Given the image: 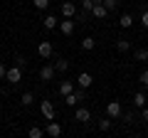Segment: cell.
<instances>
[{
  "instance_id": "obj_1",
  "label": "cell",
  "mask_w": 148,
  "mask_h": 138,
  "mask_svg": "<svg viewBox=\"0 0 148 138\" xmlns=\"http://www.w3.org/2000/svg\"><path fill=\"white\" fill-rule=\"evenodd\" d=\"M84 91L86 89H74L72 94L64 96V104H67V106H79V101H84Z\"/></svg>"
},
{
  "instance_id": "obj_2",
  "label": "cell",
  "mask_w": 148,
  "mask_h": 138,
  "mask_svg": "<svg viewBox=\"0 0 148 138\" xmlns=\"http://www.w3.org/2000/svg\"><path fill=\"white\" fill-rule=\"evenodd\" d=\"M37 54H40V57H42L45 62H47V59L54 54V47H52V42H47V40H45V42H40V44H37Z\"/></svg>"
},
{
  "instance_id": "obj_3",
  "label": "cell",
  "mask_w": 148,
  "mask_h": 138,
  "mask_svg": "<svg viewBox=\"0 0 148 138\" xmlns=\"http://www.w3.org/2000/svg\"><path fill=\"white\" fill-rule=\"evenodd\" d=\"M74 27H77V22H74V17H64V20L59 22V32H62L64 37H69V35H74Z\"/></svg>"
},
{
  "instance_id": "obj_4",
  "label": "cell",
  "mask_w": 148,
  "mask_h": 138,
  "mask_svg": "<svg viewBox=\"0 0 148 138\" xmlns=\"http://www.w3.org/2000/svg\"><path fill=\"white\" fill-rule=\"evenodd\" d=\"M5 79L10 81V84H17V81H22V67H10L8 69V74H5Z\"/></svg>"
},
{
  "instance_id": "obj_5",
  "label": "cell",
  "mask_w": 148,
  "mask_h": 138,
  "mask_svg": "<svg viewBox=\"0 0 148 138\" xmlns=\"http://www.w3.org/2000/svg\"><path fill=\"white\" fill-rule=\"evenodd\" d=\"M121 113H123V109H121L119 101H109V104H106V116L109 118H119Z\"/></svg>"
},
{
  "instance_id": "obj_6",
  "label": "cell",
  "mask_w": 148,
  "mask_h": 138,
  "mask_svg": "<svg viewBox=\"0 0 148 138\" xmlns=\"http://www.w3.org/2000/svg\"><path fill=\"white\" fill-rule=\"evenodd\" d=\"M54 74H57V69H54V64H45L42 69H40V79L42 81H52Z\"/></svg>"
},
{
  "instance_id": "obj_7",
  "label": "cell",
  "mask_w": 148,
  "mask_h": 138,
  "mask_svg": "<svg viewBox=\"0 0 148 138\" xmlns=\"http://www.w3.org/2000/svg\"><path fill=\"white\" fill-rule=\"evenodd\" d=\"M91 84H94V77H91L89 72H82V74L77 77V86H79V89H89Z\"/></svg>"
},
{
  "instance_id": "obj_8",
  "label": "cell",
  "mask_w": 148,
  "mask_h": 138,
  "mask_svg": "<svg viewBox=\"0 0 148 138\" xmlns=\"http://www.w3.org/2000/svg\"><path fill=\"white\" fill-rule=\"evenodd\" d=\"M40 113H42L47 121H54V106H52V101H42V104H40Z\"/></svg>"
},
{
  "instance_id": "obj_9",
  "label": "cell",
  "mask_w": 148,
  "mask_h": 138,
  "mask_svg": "<svg viewBox=\"0 0 148 138\" xmlns=\"http://www.w3.org/2000/svg\"><path fill=\"white\" fill-rule=\"evenodd\" d=\"M91 15H94L96 20H106V17H109V10H106V5H104V3H96V5H94V10H91Z\"/></svg>"
},
{
  "instance_id": "obj_10",
  "label": "cell",
  "mask_w": 148,
  "mask_h": 138,
  "mask_svg": "<svg viewBox=\"0 0 148 138\" xmlns=\"http://www.w3.org/2000/svg\"><path fill=\"white\" fill-rule=\"evenodd\" d=\"M74 118H77L79 123H86V121H91V111H89V109H84V106H79L77 111H74Z\"/></svg>"
},
{
  "instance_id": "obj_11",
  "label": "cell",
  "mask_w": 148,
  "mask_h": 138,
  "mask_svg": "<svg viewBox=\"0 0 148 138\" xmlns=\"http://www.w3.org/2000/svg\"><path fill=\"white\" fill-rule=\"evenodd\" d=\"M45 133H47V136H52V138H59V136H62V126H59L57 121H49L47 128H45Z\"/></svg>"
},
{
  "instance_id": "obj_12",
  "label": "cell",
  "mask_w": 148,
  "mask_h": 138,
  "mask_svg": "<svg viewBox=\"0 0 148 138\" xmlns=\"http://www.w3.org/2000/svg\"><path fill=\"white\" fill-rule=\"evenodd\" d=\"M62 17H77V5L74 3H62Z\"/></svg>"
},
{
  "instance_id": "obj_13",
  "label": "cell",
  "mask_w": 148,
  "mask_h": 138,
  "mask_svg": "<svg viewBox=\"0 0 148 138\" xmlns=\"http://www.w3.org/2000/svg\"><path fill=\"white\" fill-rule=\"evenodd\" d=\"M146 101H148V99H146V94H143V91H138V94H133V106H136L138 111H141V109L146 106Z\"/></svg>"
},
{
  "instance_id": "obj_14",
  "label": "cell",
  "mask_w": 148,
  "mask_h": 138,
  "mask_svg": "<svg viewBox=\"0 0 148 138\" xmlns=\"http://www.w3.org/2000/svg\"><path fill=\"white\" fill-rule=\"evenodd\" d=\"M54 69H57L59 74H64V72H67V69H69V62H67V59H64V57H59L57 62H54Z\"/></svg>"
},
{
  "instance_id": "obj_15",
  "label": "cell",
  "mask_w": 148,
  "mask_h": 138,
  "mask_svg": "<svg viewBox=\"0 0 148 138\" xmlns=\"http://www.w3.org/2000/svg\"><path fill=\"white\" fill-rule=\"evenodd\" d=\"M94 47H96V40L94 37H84V40H82V49H84V52H91Z\"/></svg>"
},
{
  "instance_id": "obj_16",
  "label": "cell",
  "mask_w": 148,
  "mask_h": 138,
  "mask_svg": "<svg viewBox=\"0 0 148 138\" xmlns=\"http://www.w3.org/2000/svg\"><path fill=\"white\" fill-rule=\"evenodd\" d=\"M119 25H121L123 30H128V27L133 25V15H128V12H123V15H121V20H119Z\"/></svg>"
},
{
  "instance_id": "obj_17",
  "label": "cell",
  "mask_w": 148,
  "mask_h": 138,
  "mask_svg": "<svg viewBox=\"0 0 148 138\" xmlns=\"http://www.w3.org/2000/svg\"><path fill=\"white\" fill-rule=\"evenodd\" d=\"M72 91H74V84H72V81H62V84H59V94H62V96L72 94Z\"/></svg>"
},
{
  "instance_id": "obj_18",
  "label": "cell",
  "mask_w": 148,
  "mask_h": 138,
  "mask_svg": "<svg viewBox=\"0 0 148 138\" xmlns=\"http://www.w3.org/2000/svg\"><path fill=\"white\" fill-rule=\"evenodd\" d=\"M133 59H136V62H146V59H148V49L146 47L136 49V52H133Z\"/></svg>"
},
{
  "instance_id": "obj_19",
  "label": "cell",
  "mask_w": 148,
  "mask_h": 138,
  "mask_svg": "<svg viewBox=\"0 0 148 138\" xmlns=\"http://www.w3.org/2000/svg\"><path fill=\"white\" fill-rule=\"evenodd\" d=\"M45 27H47V30H54V27H59V20L54 15H47L45 17Z\"/></svg>"
},
{
  "instance_id": "obj_20",
  "label": "cell",
  "mask_w": 148,
  "mask_h": 138,
  "mask_svg": "<svg viewBox=\"0 0 148 138\" xmlns=\"http://www.w3.org/2000/svg\"><path fill=\"white\" fill-rule=\"evenodd\" d=\"M32 104H35V94L32 91H25L22 94V106H32Z\"/></svg>"
},
{
  "instance_id": "obj_21",
  "label": "cell",
  "mask_w": 148,
  "mask_h": 138,
  "mask_svg": "<svg viewBox=\"0 0 148 138\" xmlns=\"http://www.w3.org/2000/svg\"><path fill=\"white\" fill-rule=\"evenodd\" d=\"M91 10H94V0H84L82 3V15H89Z\"/></svg>"
},
{
  "instance_id": "obj_22",
  "label": "cell",
  "mask_w": 148,
  "mask_h": 138,
  "mask_svg": "<svg viewBox=\"0 0 148 138\" xmlns=\"http://www.w3.org/2000/svg\"><path fill=\"white\" fill-rule=\"evenodd\" d=\"M141 25L148 30V5H141Z\"/></svg>"
},
{
  "instance_id": "obj_23",
  "label": "cell",
  "mask_w": 148,
  "mask_h": 138,
  "mask_svg": "<svg viewBox=\"0 0 148 138\" xmlns=\"http://www.w3.org/2000/svg\"><path fill=\"white\" fill-rule=\"evenodd\" d=\"M116 49H119V52H128V49H131V42H128V40H119Z\"/></svg>"
},
{
  "instance_id": "obj_24",
  "label": "cell",
  "mask_w": 148,
  "mask_h": 138,
  "mask_svg": "<svg viewBox=\"0 0 148 138\" xmlns=\"http://www.w3.org/2000/svg\"><path fill=\"white\" fill-rule=\"evenodd\" d=\"M27 136H30V138H42L45 131H42V128H37V126H32L30 131H27Z\"/></svg>"
},
{
  "instance_id": "obj_25",
  "label": "cell",
  "mask_w": 148,
  "mask_h": 138,
  "mask_svg": "<svg viewBox=\"0 0 148 138\" xmlns=\"http://www.w3.org/2000/svg\"><path fill=\"white\" fill-rule=\"evenodd\" d=\"M111 121H114V118H109V116L101 118V121H99V131H109V128H111Z\"/></svg>"
},
{
  "instance_id": "obj_26",
  "label": "cell",
  "mask_w": 148,
  "mask_h": 138,
  "mask_svg": "<svg viewBox=\"0 0 148 138\" xmlns=\"http://www.w3.org/2000/svg\"><path fill=\"white\" fill-rule=\"evenodd\" d=\"M32 5H35L37 10H47V8H49V0H32Z\"/></svg>"
},
{
  "instance_id": "obj_27",
  "label": "cell",
  "mask_w": 148,
  "mask_h": 138,
  "mask_svg": "<svg viewBox=\"0 0 148 138\" xmlns=\"http://www.w3.org/2000/svg\"><path fill=\"white\" fill-rule=\"evenodd\" d=\"M104 5H106V10H116V8H119V0H104Z\"/></svg>"
},
{
  "instance_id": "obj_28",
  "label": "cell",
  "mask_w": 148,
  "mask_h": 138,
  "mask_svg": "<svg viewBox=\"0 0 148 138\" xmlns=\"http://www.w3.org/2000/svg\"><path fill=\"white\" fill-rule=\"evenodd\" d=\"M138 79H141V84H143V86H148V69H143Z\"/></svg>"
},
{
  "instance_id": "obj_29",
  "label": "cell",
  "mask_w": 148,
  "mask_h": 138,
  "mask_svg": "<svg viewBox=\"0 0 148 138\" xmlns=\"http://www.w3.org/2000/svg\"><path fill=\"white\" fill-rule=\"evenodd\" d=\"M123 118H126V123H133V121H136V116H133V111H126V113H123Z\"/></svg>"
},
{
  "instance_id": "obj_30",
  "label": "cell",
  "mask_w": 148,
  "mask_h": 138,
  "mask_svg": "<svg viewBox=\"0 0 148 138\" xmlns=\"http://www.w3.org/2000/svg\"><path fill=\"white\" fill-rule=\"evenodd\" d=\"M5 74H8V67H5V64H3V62H0V81L5 79Z\"/></svg>"
},
{
  "instance_id": "obj_31",
  "label": "cell",
  "mask_w": 148,
  "mask_h": 138,
  "mask_svg": "<svg viewBox=\"0 0 148 138\" xmlns=\"http://www.w3.org/2000/svg\"><path fill=\"white\" fill-rule=\"evenodd\" d=\"M141 121H146V123H148V106H143V109H141Z\"/></svg>"
},
{
  "instance_id": "obj_32",
  "label": "cell",
  "mask_w": 148,
  "mask_h": 138,
  "mask_svg": "<svg viewBox=\"0 0 148 138\" xmlns=\"http://www.w3.org/2000/svg\"><path fill=\"white\" fill-rule=\"evenodd\" d=\"M15 64L17 67H25V57H15Z\"/></svg>"
},
{
  "instance_id": "obj_33",
  "label": "cell",
  "mask_w": 148,
  "mask_h": 138,
  "mask_svg": "<svg viewBox=\"0 0 148 138\" xmlns=\"http://www.w3.org/2000/svg\"><path fill=\"white\" fill-rule=\"evenodd\" d=\"M96 3H104V0H94V5H96Z\"/></svg>"
}]
</instances>
